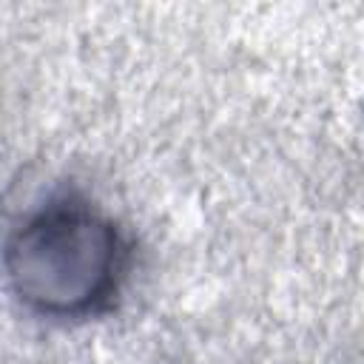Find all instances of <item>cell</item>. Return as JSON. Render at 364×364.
<instances>
[{"mask_svg":"<svg viewBox=\"0 0 364 364\" xmlns=\"http://www.w3.org/2000/svg\"><path fill=\"white\" fill-rule=\"evenodd\" d=\"M0 262L23 307L48 318H85L108 310L119 296L131 245L97 205L63 196L9 233Z\"/></svg>","mask_w":364,"mask_h":364,"instance_id":"cell-1","label":"cell"}]
</instances>
